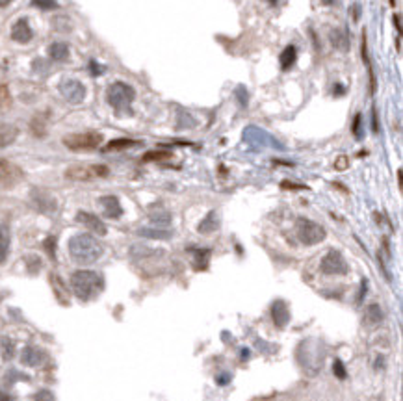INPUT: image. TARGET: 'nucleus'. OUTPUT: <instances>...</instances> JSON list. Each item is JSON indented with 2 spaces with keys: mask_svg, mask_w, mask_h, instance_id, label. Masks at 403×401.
I'll use <instances>...</instances> for the list:
<instances>
[{
  "mask_svg": "<svg viewBox=\"0 0 403 401\" xmlns=\"http://www.w3.org/2000/svg\"><path fill=\"white\" fill-rule=\"evenodd\" d=\"M25 173L17 163L10 162L6 158H0V186L4 188H13L19 182H23Z\"/></svg>",
  "mask_w": 403,
  "mask_h": 401,
  "instance_id": "nucleus-8",
  "label": "nucleus"
},
{
  "mask_svg": "<svg viewBox=\"0 0 403 401\" xmlns=\"http://www.w3.org/2000/svg\"><path fill=\"white\" fill-rule=\"evenodd\" d=\"M10 255V232L6 227H0V264H4Z\"/></svg>",
  "mask_w": 403,
  "mask_h": 401,
  "instance_id": "nucleus-23",
  "label": "nucleus"
},
{
  "mask_svg": "<svg viewBox=\"0 0 403 401\" xmlns=\"http://www.w3.org/2000/svg\"><path fill=\"white\" fill-rule=\"evenodd\" d=\"M19 136V128L10 123H0V147L12 145Z\"/></svg>",
  "mask_w": 403,
  "mask_h": 401,
  "instance_id": "nucleus-15",
  "label": "nucleus"
},
{
  "mask_svg": "<svg viewBox=\"0 0 403 401\" xmlns=\"http://www.w3.org/2000/svg\"><path fill=\"white\" fill-rule=\"evenodd\" d=\"M297 60V49L294 45H288L286 49L283 50V54H281V69L283 71H288Z\"/></svg>",
  "mask_w": 403,
  "mask_h": 401,
  "instance_id": "nucleus-20",
  "label": "nucleus"
},
{
  "mask_svg": "<svg viewBox=\"0 0 403 401\" xmlns=\"http://www.w3.org/2000/svg\"><path fill=\"white\" fill-rule=\"evenodd\" d=\"M49 56L52 60H56V62H63V60H67L69 58V47L62 41H58V43H52L49 47Z\"/></svg>",
  "mask_w": 403,
  "mask_h": 401,
  "instance_id": "nucleus-19",
  "label": "nucleus"
},
{
  "mask_svg": "<svg viewBox=\"0 0 403 401\" xmlns=\"http://www.w3.org/2000/svg\"><path fill=\"white\" fill-rule=\"evenodd\" d=\"M110 175V169L102 163H76L65 169V178L76 182H89L93 178H104Z\"/></svg>",
  "mask_w": 403,
  "mask_h": 401,
  "instance_id": "nucleus-4",
  "label": "nucleus"
},
{
  "mask_svg": "<svg viewBox=\"0 0 403 401\" xmlns=\"http://www.w3.org/2000/svg\"><path fill=\"white\" fill-rule=\"evenodd\" d=\"M21 360L25 364H28V366H39V364L45 360V353L43 351H39L38 347H32V345H28L25 351H23V357H21Z\"/></svg>",
  "mask_w": 403,
  "mask_h": 401,
  "instance_id": "nucleus-16",
  "label": "nucleus"
},
{
  "mask_svg": "<svg viewBox=\"0 0 403 401\" xmlns=\"http://www.w3.org/2000/svg\"><path fill=\"white\" fill-rule=\"evenodd\" d=\"M296 234L303 245H318L325 240V236H327L325 229H323L320 223H316V221H312V220H307V218H299V220H297Z\"/></svg>",
  "mask_w": 403,
  "mask_h": 401,
  "instance_id": "nucleus-5",
  "label": "nucleus"
},
{
  "mask_svg": "<svg viewBox=\"0 0 403 401\" xmlns=\"http://www.w3.org/2000/svg\"><path fill=\"white\" fill-rule=\"evenodd\" d=\"M89 67H91V69H93V71H91V75H95V76H97V75H101V73H102V67H101V65H97V63H95V62H91V63H89Z\"/></svg>",
  "mask_w": 403,
  "mask_h": 401,
  "instance_id": "nucleus-37",
  "label": "nucleus"
},
{
  "mask_svg": "<svg viewBox=\"0 0 403 401\" xmlns=\"http://www.w3.org/2000/svg\"><path fill=\"white\" fill-rule=\"evenodd\" d=\"M99 205L102 207L104 216L110 218V220H117V218L123 216V207H121L119 199H117L115 195H104V197H101V199H99Z\"/></svg>",
  "mask_w": 403,
  "mask_h": 401,
  "instance_id": "nucleus-12",
  "label": "nucleus"
},
{
  "mask_svg": "<svg viewBox=\"0 0 403 401\" xmlns=\"http://www.w3.org/2000/svg\"><path fill=\"white\" fill-rule=\"evenodd\" d=\"M102 244L91 234H76L69 240V255L76 264H93L102 257Z\"/></svg>",
  "mask_w": 403,
  "mask_h": 401,
  "instance_id": "nucleus-1",
  "label": "nucleus"
},
{
  "mask_svg": "<svg viewBox=\"0 0 403 401\" xmlns=\"http://www.w3.org/2000/svg\"><path fill=\"white\" fill-rule=\"evenodd\" d=\"M323 2H325V4H329V2H331V0H323Z\"/></svg>",
  "mask_w": 403,
  "mask_h": 401,
  "instance_id": "nucleus-42",
  "label": "nucleus"
},
{
  "mask_svg": "<svg viewBox=\"0 0 403 401\" xmlns=\"http://www.w3.org/2000/svg\"><path fill=\"white\" fill-rule=\"evenodd\" d=\"M381 320H383V310H381L379 305H370V307L366 308V321H368V323L375 325V323H379Z\"/></svg>",
  "mask_w": 403,
  "mask_h": 401,
  "instance_id": "nucleus-27",
  "label": "nucleus"
},
{
  "mask_svg": "<svg viewBox=\"0 0 403 401\" xmlns=\"http://www.w3.org/2000/svg\"><path fill=\"white\" fill-rule=\"evenodd\" d=\"M139 236H145V238H156V240H167L171 238L169 231H154V229H139L138 231Z\"/></svg>",
  "mask_w": 403,
  "mask_h": 401,
  "instance_id": "nucleus-28",
  "label": "nucleus"
},
{
  "mask_svg": "<svg viewBox=\"0 0 403 401\" xmlns=\"http://www.w3.org/2000/svg\"><path fill=\"white\" fill-rule=\"evenodd\" d=\"M216 229H218V216H216V212H210L207 218L201 221V225H199V232H203V234H208V232H214Z\"/></svg>",
  "mask_w": 403,
  "mask_h": 401,
  "instance_id": "nucleus-26",
  "label": "nucleus"
},
{
  "mask_svg": "<svg viewBox=\"0 0 403 401\" xmlns=\"http://www.w3.org/2000/svg\"><path fill=\"white\" fill-rule=\"evenodd\" d=\"M60 91H62L63 97L69 100V102H73V104L82 102L84 97H86V88H84V84L78 80H73V78L63 80L62 84H60Z\"/></svg>",
  "mask_w": 403,
  "mask_h": 401,
  "instance_id": "nucleus-9",
  "label": "nucleus"
},
{
  "mask_svg": "<svg viewBox=\"0 0 403 401\" xmlns=\"http://www.w3.org/2000/svg\"><path fill=\"white\" fill-rule=\"evenodd\" d=\"M34 199H36V207L43 212H54L56 210V200L45 191H34Z\"/></svg>",
  "mask_w": 403,
  "mask_h": 401,
  "instance_id": "nucleus-18",
  "label": "nucleus"
},
{
  "mask_svg": "<svg viewBox=\"0 0 403 401\" xmlns=\"http://www.w3.org/2000/svg\"><path fill=\"white\" fill-rule=\"evenodd\" d=\"M394 25H396L397 36H401V17L399 15H394Z\"/></svg>",
  "mask_w": 403,
  "mask_h": 401,
  "instance_id": "nucleus-38",
  "label": "nucleus"
},
{
  "mask_svg": "<svg viewBox=\"0 0 403 401\" xmlns=\"http://www.w3.org/2000/svg\"><path fill=\"white\" fill-rule=\"evenodd\" d=\"M34 38V32L30 28L28 19H19L12 28V39L17 43H28Z\"/></svg>",
  "mask_w": 403,
  "mask_h": 401,
  "instance_id": "nucleus-13",
  "label": "nucleus"
},
{
  "mask_svg": "<svg viewBox=\"0 0 403 401\" xmlns=\"http://www.w3.org/2000/svg\"><path fill=\"white\" fill-rule=\"evenodd\" d=\"M193 266L195 270L205 271L208 268V260H210V249H193Z\"/></svg>",
  "mask_w": 403,
  "mask_h": 401,
  "instance_id": "nucleus-21",
  "label": "nucleus"
},
{
  "mask_svg": "<svg viewBox=\"0 0 403 401\" xmlns=\"http://www.w3.org/2000/svg\"><path fill=\"white\" fill-rule=\"evenodd\" d=\"M10 104V91L8 86H0V106H8Z\"/></svg>",
  "mask_w": 403,
  "mask_h": 401,
  "instance_id": "nucleus-34",
  "label": "nucleus"
},
{
  "mask_svg": "<svg viewBox=\"0 0 403 401\" xmlns=\"http://www.w3.org/2000/svg\"><path fill=\"white\" fill-rule=\"evenodd\" d=\"M51 284H52V290L56 292V297L62 303H69V294H67V290L63 286V281L60 279L58 275H51Z\"/></svg>",
  "mask_w": 403,
  "mask_h": 401,
  "instance_id": "nucleus-24",
  "label": "nucleus"
},
{
  "mask_svg": "<svg viewBox=\"0 0 403 401\" xmlns=\"http://www.w3.org/2000/svg\"><path fill=\"white\" fill-rule=\"evenodd\" d=\"M390 6H396V0H390Z\"/></svg>",
  "mask_w": 403,
  "mask_h": 401,
  "instance_id": "nucleus-40",
  "label": "nucleus"
},
{
  "mask_svg": "<svg viewBox=\"0 0 403 401\" xmlns=\"http://www.w3.org/2000/svg\"><path fill=\"white\" fill-rule=\"evenodd\" d=\"M12 0H0V8H4V6H8Z\"/></svg>",
  "mask_w": 403,
  "mask_h": 401,
  "instance_id": "nucleus-39",
  "label": "nucleus"
},
{
  "mask_svg": "<svg viewBox=\"0 0 403 401\" xmlns=\"http://www.w3.org/2000/svg\"><path fill=\"white\" fill-rule=\"evenodd\" d=\"M347 165H349V158L347 156H338L336 160H334V169L336 171L347 169Z\"/></svg>",
  "mask_w": 403,
  "mask_h": 401,
  "instance_id": "nucleus-33",
  "label": "nucleus"
},
{
  "mask_svg": "<svg viewBox=\"0 0 403 401\" xmlns=\"http://www.w3.org/2000/svg\"><path fill=\"white\" fill-rule=\"evenodd\" d=\"M270 2H271V4H277V0H270Z\"/></svg>",
  "mask_w": 403,
  "mask_h": 401,
  "instance_id": "nucleus-41",
  "label": "nucleus"
},
{
  "mask_svg": "<svg viewBox=\"0 0 403 401\" xmlns=\"http://www.w3.org/2000/svg\"><path fill=\"white\" fill-rule=\"evenodd\" d=\"M244 139H246L249 145H260V147H275L277 141H273L270 138V134H266L264 130L260 128H255V126H249L246 132H244Z\"/></svg>",
  "mask_w": 403,
  "mask_h": 401,
  "instance_id": "nucleus-11",
  "label": "nucleus"
},
{
  "mask_svg": "<svg viewBox=\"0 0 403 401\" xmlns=\"http://www.w3.org/2000/svg\"><path fill=\"white\" fill-rule=\"evenodd\" d=\"M32 6H38L41 10H56L58 2L56 0H32Z\"/></svg>",
  "mask_w": 403,
  "mask_h": 401,
  "instance_id": "nucleus-30",
  "label": "nucleus"
},
{
  "mask_svg": "<svg viewBox=\"0 0 403 401\" xmlns=\"http://www.w3.org/2000/svg\"><path fill=\"white\" fill-rule=\"evenodd\" d=\"M271 314H273V321H275V325L281 327L283 329L290 320V310L286 307V303L284 301H275L273 303V307H271Z\"/></svg>",
  "mask_w": 403,
  "mask_h": 401,
  "instance_id": "nucleus-14",
  "label": "nucleus"
},
{
  "mask_svg": "<svg viewBox=\"0 0 403 401\" xmlns=\"http://www.w3.org/2000/svg\"><path fill=\"white\" fill-rule=\"evenodd\" d=\"M76 221L82 223L86 229H89L93 234H99V236H104L108 232L106 225H104L97 216H93V214H89V212H84V210H80V212L76 214Z\"/></svg>",
  "mask_w": 403,
  "mask_h": 401,
  "instance_id": "nucleus-10",
  "label": "nucleus"
},
{
  "mask_svg": "<svg viewBox=\"0 0 403 401\" xmlns=\"http://www.w3.org/2000/svg\"><path fill=\"white\" fill-rule=\"evenodd\" d=\"M30 128L34 130V134H36V136H39V138H43V136H45V123L41 121V117H36V119L32 121Z\"/></svg>",
  "mask_w": 403,
  "mask_h": 401,
  "instance_id": "nucleus-29",
  "label": "nucleus"
},
{
  "mask_svg": "<svg viewBox=\"0 0 403 401\" xmlns=\"http://www.w3.org/2000/svg\"><path fill=\"white\" fill-rule=\"evenodd\" d=\"M281 188L283 189H309L307 186H303V184H294V182H288V180L281 182Z\"/></svg>",
  "mask_w": 403,
  "mask_h": 401,
  "instance_id": "nucleus-35",
  "label": "nucleus"
},
{
  "mask_svg": "<svg viewBox=\"0 0 403 401\" xmlns=\"http://www.w3.org/2000/svg\"><path fill=\"white\" fill-rule=\"evenodd\" d=\"M173 154H171L169 150H149V152H145L143 154V162H165V160H171Z\"/></svg>",
  "mask_w": 403,
  "mask_h": 401,
  "instance_id": "nucleus-25",
  "label": "nucleus"
},
{
  "mask_svg": "<svg viewBox=\"0 0 403 401\" xmlns=\"http://www.w3.org/2000/svg\"><path fill=\"white\" fill-rule=\"evenodd\" d=\"M71 288L80 301H91L104 290V279L97 271H75L71 275Z\"/></svg>",
  "mask_w": 403,
  "mask_h": 401,
  "instance_id": "nucleus-2",
  "label": "nucleus"
},
{
  "mask_svg": "<svg viewBox=\"0 0 403 401\" xmlns=\"http://www.w3.org/2000/svg\"><path fill=\"white\" fill-rule=\"evenodd\" d=\"M102 143V134L99 132H80V134H69L63 138V145L69 150H93Z\"/></svg>",
  "mask_w": 403,
  "mask_h": 401,
  "instance_id": "nucleus-6",
  "label": "nucleus"
},
{
  "mask_svg": "<svg viewBox=\"0 0 403 401\" xmlns=\"http://www.w3.org/2000/svg\"><path fill=\"white\" fill-rule=\"evenodd\" d=\"M353 134H355V138H360V115H357L353 121Z\"/></svg>",
  "mask_w": 403,
  "mask_h": 401,
  "instance_id": "nucleus-36",
  "label": "nucleus"
},
{
  "mask_svg": "<svg viewBox=\"0 0 403 401\" xmlns=\"http://www.w3.org/2000/svg\"><path fill=\"white\" fill-rule=\"evenodd\" d=\"M136 145H139V141H136V139L119 138V139H112L110 143H106L104 147H102V150H104V152H115V150L132 149V147H136Z\"/></svg>",
  "mask_w": 403,
  "mask_h": 401,
  "instance_id": "nucleus-17",
  "label": "nucleus"
},
{
  "mask_svg": "<svg viewBox=\"0 0 403 401\" xmlns=\"http://www.w3.org/2000/svg\"><path fill=\"white\" fill-rule=\"evenodd\" d=\"M320 270L325 275H347L349 273V266H347L346 258L342 257L340 251L331 249L325 257L321 258Z\"/></svg>",
  "mask_w": 403,
  "mask_h": 401,
  "instance_id": "nucleus-7",
  "label": "nucleus"
},
{
  "mask_svg": "<svg viewBox=\"0 0 403 401\" xmlns=\"http://www.w3.org/2000/svg\"><path fill=\"white\" fill-rule=\"evenodd\" d=\"M45 249H47V253H49V257L56 258V238H54V236L45 240Z\"/></svg>",
  "mask_w": 403,
  "mask_h": 401,
  "instance_id": "nucleus-31",
  "label": "nucleus"
},
{
  "mask_svg": "<svg viewBox=\"0 0 403 401\" xmlns=\"http://www.w3.org/2000/svg\"><path fill=\"white\" fill-rule=\"evenodd\" d=\"M331 43L338 50H347L349 49V36L346 30H333L331 32Z\"/></svg>",
  "mask_w": 403,
  "mask_h": 401,
  "instance_id": "nucleus-22",
  "label": "nucleus"
},
{
  "mask_svg": "<svg viewBox=\"0 0 403 401\" xmlns=\"http://www.w3.org/2000/svg\"><path fill=\"white\" fill-rule=\"evenodd\" d=\"M333 371L336 373V377H338V379H346V368H344V364H342L340 358H336V360H334Z\"/></svg>",
  "mask_w": 403,
  "mask_h": 401,
  "instance_id": "nucleus-32",
  "label": "nucleus"
},
{
  "mask_svg": "<svg viewBox=\"0 0 403 401\" xmlns=\"http://www.w3.org/2000/svg\"><path fill=\"white\" fill-rule=\"evenodd\" d=\"M134 99H136V91H134L132 86H128L125 82H114V84H110L106 89L108 104L119 113L132 112L130 106H132Z\"/></svg>",
  "mask_w": 403,
  "mask_h": 401,
  "instance_id": "nucleus-3",
  "label": "nucleus"
}]
</instances>
